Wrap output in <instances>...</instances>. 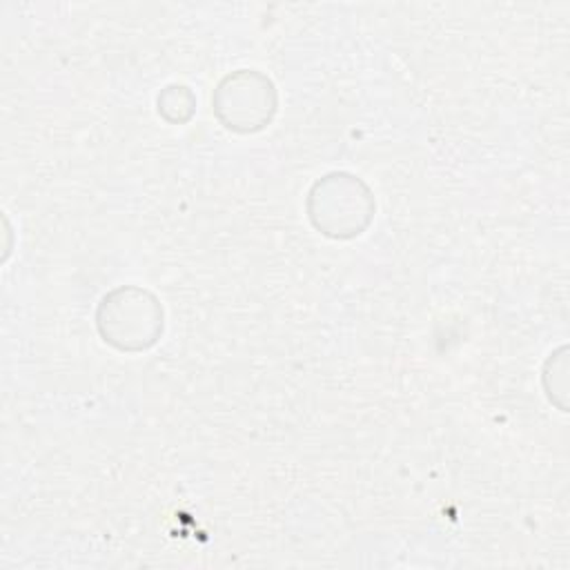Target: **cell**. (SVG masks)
Wrapping results in <instances>:
<instances>
[{
	"mask_svg": "<svg viewBox=\"0 0 570 570\" xmlns=\"http://www.w3.org/2000/svg\"><path fill=\"white\" fill-rule=\"evenodd\" d=\"M307 218L323 236L347 240L361 236L376 212L367 183L350 171H330L318 178L305 200Z\"/></svg>",
	"mask_w": 570,
	"mask_h": 570,
	"instance_id": "1",
	"label": "cell"
},
{
	"mask_svg": "<svg viewBox=\"0 0 570 570\" xmlns=\"http://www.w3.org/2000/svg\"><path fill=\"white\" fill-rule=\"evenodd\" d=\"M96 327L111 347L120 352H142L163 336V305L156 294L145 287L120 285L100 298Z\"/></svg>",
	"mask_w": 570,
	"mask_h": 570,
	"instance_id": "2",
	"label": "cell"
},
{
	"mask_svg": "<svg viewBox=\"0 0 570 570\" xmlns=\"http://www.w3.org/2000/svg\"><path fill=\"white\" fill-rule=\"evenodd\" d=\"M278 107L272 78L258 69H236L227 73L212 96V109L218 122L236 134L265 129Z\"/></svg>",
	"mask_w": 570,
	"mask_h": 570,
	"instance_id": "3",
	"label": "cell"
},
{
	"mask_svg": "<svg viewBox=\"0 0 570 570\" xmlns=\"http://www.w3.org/2000/svg\"><path fill=\"white\" fill-rule=\"evenodd\" d=\"M156 105H158V114L167 122L183 125V122H187L194 116L196 98L189 91V87H185V85H169V87H165L158 94Z\"/></svg>",
	"mask_w": 570,
	"mask_h": 570,
	"instance_id": "4",
	"label": "cell"
}]
</instances>
